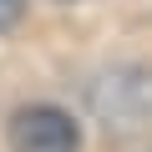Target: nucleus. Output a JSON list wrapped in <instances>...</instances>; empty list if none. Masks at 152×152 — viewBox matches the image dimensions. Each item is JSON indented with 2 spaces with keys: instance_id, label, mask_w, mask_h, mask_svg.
I'll list each match as a JSON object with an SVG mask.
<instances>
[{
  "instance_id": "f257e3e1",
  "label": "nucleus",
  "mask_w": 152,
  "mask_h": 152,
  "mask_svg": "<svg viewBox=\"0 0 152 152\" xmlns=\"http://www.w3.org/2000/svg\"><path fill=\"white\" fill-rule=\"evenodd\" d=\"M5 142H10V152H81V127L71 112L36 102L10 117Z\"/></svg>"
},
{
  "instance_id": "f03ea898",
  "label": "nucleus",
  "mask_w": 152,
  "mask_h": 152,
  "mask_svg": "<svg viewBox=\"0 0 152 152\" xmlns=\"http://www.w3.org/2000/svg\"><path fill=\"white\" fill-rule=\"evenodd\" d=\"M20 15H26V0H0V31L20 26Z\"/></svg>"
}]
</instances>
